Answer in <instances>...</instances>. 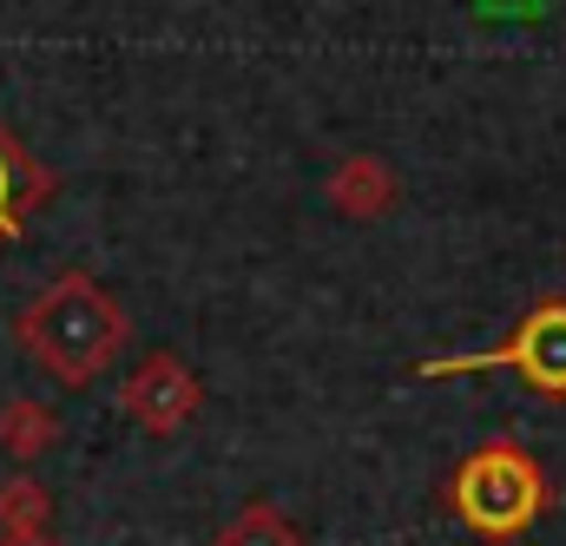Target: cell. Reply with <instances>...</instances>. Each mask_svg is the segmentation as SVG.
Here are the masks:
<instances>
[{
    "label": "cell",
    "instance_id": "9",
    "mask_svg": "<svg viewBox=\"0 0 566 546\" xmlns=\"http://www.w3.org/2000/svg\"><path fill=\"white\" fill-rule=\"evenodd\" d=\"M46 521H53V494L33 474L0 481V534H46Z\"/></svg>",
    "mask_w": 566,
    "mask_h": 546
},
{
    "label": "cell",
    "instance_id": "3",
    "mask_svg": "<svg viewBox=\"0 0 566 546\" xmlns=\"http://www.w3.org/2000/svg\"><path fill=\"white\" fill-rule=\"evenodd\" d=\"M488 369H507L534 396L566 402V290H547L541 303H527L494 349H461V356H428V363H416V382L488 376Z\"/></svg>",
    "mask_w": 566,
    "mask_h": 546
},
{
    "label": "cell",
    "instance_id": "5",
    "mask_svg": "<svg viewBox=\"0 0 566 546\" xmlns=\"http://www.w3.org/2000/svg\"><path fill=\"white\" fill-rule=\"evenodd\" d=\"M46 198H53V171L0 126V244H13Z\"/></svg>",
    "mask_w": 566,
    "mask_h": 546
},
{
    "label": "cell",
    "instance_id": "2",
    "mask_svg": "<svg viewBox=\"0 0 566 546\" xmlns=\"http://www.w3.org/2000/svg\"><path fill=\"white\" fill-rule=\"evenodd\" d=\"M441 507L474 534L481 546H514L534 534V521L554 507V481L547 468L534 461V448L521 441H481L468 448L448 481H441Z\"/></svg>",
    "mask_w": 566,
    "mask_h": 546
},
{
    "label": "cell",
    "instance_id": "7",
    "mask_svg": "<svg viewBox=\"0 0 566 546\" xmlns=\"http://www.w3.org/2000/svg\"><path fill=\"white\" fill-rule=\"evenodd\" d=\"M211 546H310V534L283 514L277 501H244V507L211 534Z\"/></svg>",
    "mask_w": 566,
    "mask_h": 546
},
{
    "label": "cell",
    "instance_id": "4",
    "mask_svg": "<svg viewBox=\"0 0 566 546\" xmlns=\"http://www.w3.org/2000/svg\"><path fill=\"white\" fill-rule=\"evenodd\" d=\"M205 402V382H198V369L178 356V349H151L133 363V376L119 382V409L139 421L145 434H178L191 414Z\"/></svg>",
    "mask_w": 566,
    "mask_h": 546
},
{
    "label": "cell",
    "instance_id": "6",
    "mask_svg": "<svg viewBox=\"0 0 566 546\" xmlns=\"http://www.w3.org/2000/svg\"><path fill=\"white\" fill-rule=\"evenodd\" d=\"M396 198H402V185H396L389 158H376V151H356L329 171V211L349 218V224H369V218L396 211Z\"/></svg>",
    "mask_w": 566,
    "mask_h": 546
},
{
    "label": "cell",
    "instance_id": "8",
    "mask_svg": "<svg viewBox=\"0 0 566 546\" xmlns=\"http://www.w3.org/2000/svg\"><path fill=\"white\" fill-rule=\"evenodd\" d=\"M53 441H60V414L46 409V402H33V396L0 402V454L33 461V454H46Z\"/></svg>",
    "mask_w": 566,
    "mask_h": 546
},
{
    "label": "cell",
    "instance_id": "1",
    "mask_svg": "<svg viewBox=\"0 0 566 546\" xmlns=\"http://www.w3.org/2000/svg\"><path fill=\"white\" fill-rule=\"evenodd\" d=\"M13 336H20V349H27L60 389H86V382H99V376L119 363L133 323H126V309L113 303V290H106L99 276L60 271L20 316H13Z\"/></svg>",
    "mask_w": 566,
    "mask_h": 546
},
{
    "label": "cell",
    "instance_id": "10",
    "mask_svg": "<svg viewBox=\"0 0 566 546\" xmlns=\"http://www.w3.org/2000/svg\"><path fill=\"white\" fill-rule=\"evenodd\" d=\"M0 546H60L53 534H0Z\"/></svg>",
    "mask_w": 566,
    "mask_h": 546
}]
</instances>
